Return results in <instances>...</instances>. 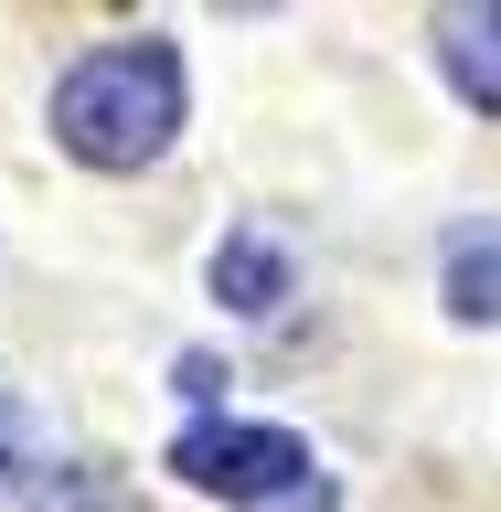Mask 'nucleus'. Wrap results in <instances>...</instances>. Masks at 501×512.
<instances>
[{
  "mask_svg": "<svg viewBox=\"0 0 501 512\" xmlns=\"http://www.w3.org/2000/svg\"><path fill=\"white\" fill-rule=\"evenodd\" d=\"M182 128V54L160 32H128V43H96V54L64 64L54 86V139L86 171H150Z\"/></svg>",
  "mask_w": 501,
  "mask_h": 512,
  "instance_id": "f257e3e1",
  "label": "nucleus"
},
{
  "mask_svg": "<svg viewBox=\"0 0 501 512\" xmlns=\"http://www.w3.org/2000/svg\"><path fill=\"white\" fill-rule=\"evenodd\" d=\"M171 470L214 502H256V512H331V480L288 427H235V416H203L171 438Z\"/></svg>",
  "mask_w": 501,
  "mask_h": 512,
  "instance_id": "f03ea898",
  "label": "nucleus"
},
{
  "mask_svg": "<svg viewBox=\"0 0 501 512\" xmlns=\"http://www.w3.org/2000/svg\"><path fill=\"white\" fill-rule=\"evenodd\" d=\"M214 299L246 310V320H267L288 299V246H278V235H224V246H214Z\"/></svg>",
  "mask_w": 501,
  "mask_h": 512,
  "instance_id": "7ed1b4c3",
  "label": "nucleus"
},
{
  "mask_svg": "<svg viewBox=\"0 0 501 512\" xmlns=\"http://www.w3.org/2000/svg\"><path fill=\"white\" fill-rule=\"evenodd\" d=\"M438 54H448V86L501 118V11H448V22H438Z\"/></svg>",
  "mask_w": 501,
  "mask_h": 512,
  "instance_id": "20e7f679",
  "label": "nucleus"
},
{
  "mask_svg": "<svg viewBox=\"0 0 501 512\" xmlns=\"http://www.w3.org/2000/svg\"><path fill=\"white\" fill-rule=\"evenodd\" d=\"M448 310L459 320H501V235H459V246H448Z\"/></svg>",
  "mask_w": 501,
  "mask_h": 512,
  "instance_id": "39448f33",
  "label": "nucleus"
},
{
  "mask_svg": "<svg viewBox=\"0 0 501 512\" xmlns=\"http://www.w3.org/2000/svg\"><path fill=\"white\" fill-rule=\"evenodd\" d=\"M32 459H43V427H32V416L11 406V395H0V480H22Z\"/></svg>",
  "mask_w": 501,
  "mask_h": 512,
  "instance_id": "423d86ee",
  "label": "nucleus"
}]
</instances>
